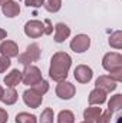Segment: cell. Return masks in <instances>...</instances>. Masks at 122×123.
<instances>
[{"instance_id":"6da1fadb","label":"cell","mask_w":122,"mask_h":123,"mask_svg":"<svg viewBox=\"0 0 122 123\" xmlns=\"http://www.w3.org/2000/svg\"><path fill=\"white\" fill-rule=\"evenodd\" d=\"M72 59L68 53L58 52L52 56L50 60V69H49V76L55 82H63L68 77V72L70 69Z\"/></svg>"},{"instance_id":"7a4b0ae2","label":"cell","mask_w":122,"mask_h":123,"mask_svg":"<svg viewBox=\"0 0 122 123\" xmlns=\"http://www.w3.org/2000/svg\"><path fill=\"white\" fill-rule=\"evenodd\" d=\"M39 59H40V47L36 43L29 44L27 49L25 50V53L19 55V63L23 66H29L33 62H37Z\"/></svg>"},{"instance_id":"3957f363","label":"cell","mask_w":122,"mask_h":123,"mask_svg":"<svg viewBox=\"0 0 122 123\" xmlns=\"http://www.w3.org/2000/svg\"><path fill=\"white\" fill-rule=\"evenodd\" d=\"M42 80V73L36 66H25V70L22 72V82L27 86H33L37 82Z\"/></svg>"},{"instance_id":"277c9868","label":"cell","mask_w":122,"mask_h":123,"mask_svg":"<svg viewBox=\"0 0 122 123\" xmlns=\"http://www.w3.org/2000/svg\"><path fill=\"white\" fill-rule=\"evenodd\" d=\"M102 66L109 73L115 72V70H119V69H122V56L119 53H114V52L112 53H106L103 56Z\"/></svg>"},{"instance_id":"5b68a950","label":"cell","mask_w":122,"mask_h":123,"mask_svg":"<svg viewBox=\"0 0 122 123\" xmlns=\"http://www.w3.org/2000/svg\"><path fill=\"white\" fill-rule=\"evenodd\" d=\"M91 46V37L88 34H76L70 42V49L75 53H83Z\"/></svg>"},{"instance_id":"8992f818","label":"cell","mask_w":122,"mask_h":123,"mask_svg":"<svg viewBox=\"0 0 122 123\" xmlns=\"http://www.w3.org/2000/svg\"><path fill=\"white\" fill-rule=\"evenodd\" d=\"M25 33L32 39H37L42 34H45V23L40 20H30L25 26Z\"/></svg>"},{"instance_id":"52a82bcc","label":"cell","mask_w":122,"mask_h":123,"mask_svg":"<svg viewBox=\"0 0 122 123\" xmlns=\"http://www.w3.org/2000/svg\"><path fill=\"white\" fill-rule=\"evenodd\" d=\"M23 100H25V103L29 107L36 109V107H39L42 105L43 96L40 93H37L36 90H33V89H27V90H25V93H23Z\"/></svg>"},{"instance_id":"ba28073f","label":"cell","mask_w":122,"mask_h":123,"mask_svg":"<svg viewBox=\"0 0 122 123\" xmlns=\"http://www.w3.org/2000/svg\"><path fill=\"white\" fill-rule=\"evenodd\" d=\"M75 92H76L75 86L72 83H69V82H65V80L59 82V85L56 86V94H58V97L65 99V100L72 99L75 96Z\"/></svg>"},{"instance_id":"9c48e42d","label":"cell","mask_w":122,"mask_h":123,"mask_svg":"<svg viewBox=\"0 0 122 123\" xmlns=\"http://www.w3.org/2000/svg\"><path fill=\"white\" fill-rule=\"evenodd\" d=\"M0 53L1 56L10 59V57H16L19 56V47L12 40H4L1 44H0Z\"/></svg>"},{"instance_id":"30bf717a","label":"cell","mask_w":122,"mask_h":123,"mask_svg":"<svg viewBox=\"0 0 122 123\" xmlns=\"http://www.w3.org/2000/svg\"><path fill=\"white\" fill-rule=\"evenodd\" d=\"M73 73H75V79H76L79 83H88L92 79V76H93L92 69L88 67V66H85V64L76 66V69H75Z\"/></svg>"},{"instance_id":"8fae6325","label":"cell","mask_w":122,"mask_h":123,"mask_svg":"<svg viewBox=\"0 0 122 123\" xmlns=\"http://www.w3.org/2000/svg\"><path fill=\"white\" fill-rule=\"evenodd\" d=\"M98 89H102L105 93L108 92H114L116 89V82L114 79H111L109 76H99L95 82Z\"/></svg>"},{"instance_id":"7c38bea8","label":"cell","mask_w":122,"mask_h":123,"mask_svg":"<svg viewBox=\"0 0 122 123\" xmlns=\"http://www.w3.org/2000/svg\"><path fill=\"white\" fill-rule=\"evenodd\" d=\"M1 12L6 17H16L20 13V6L13 0H7L1 4Z\"/></svg>"},{"instance_id":"4fadbf2b","label":"cell","mask_w":122,"mask_h":123,"mask_svg":"<svg viewBox=\"0 0 122 123\" xmlns=\"http://www.w3.org/2000/svg\"><path fill=\"white\" fill-rule=\"evenodd\" d=\"M55 29H56V33H55V42H56V43L65 42V40L70 36V29H69L66 25H63V23H58Z\"/></svg>"},{"instance_id":"5bb4252c","label":"cell","mask_w":122,"mask_h":123,"mask_svg":"<svg viewBox=\"0 0 122 123\" xmlns=\"http://www.w3.org/2000/svg\"><path fill=\"white\" fill-rule=\"evenodd\" d=\"M105 100H106V93L103 92L102 89L95 87L91 92V94H89V105L91 106H93V105H102V103H105Z\"/></svg>"},{"instance_id":"9a60e30c","label":"cell","mask_w":122,"mask_h":123,"mask_svg":"<svg viewBox=\"0 0 122 123\" xmlns=\"http://www.w3.org/2000/svg\"><path fill=\"white\" fill-rule=\"evenodd\" d=\"M20 82H22V72L17 70V69L12 70V72L4 77V83L7 85V87H14V86H17Z\"/></svg>"},{"instance_id":"2e32d148","label":"cell","mask_w":122,"mask_h":123,"mask_svg":"<svg viewBox=\"0 0 122 123\" xmlns=\"http://www.w3.org/2000/svg\"><path fill=\"white\" fill-rule=\"evenodd\" d=\"M1 102L7 106L10 105H14L17 102V92L14 90V87H7L4 92H3V96H1Z\"/></svg>"},{"instance_id":"e0dca14e","label":"cell","mask_w":122,"mask_h":123,"mask_svg":"<svg viewBox=\"0 0 122 123\" xmlns=\"http://www.w3.org/2000/svg\"><path fill=\"white\" fill-rule=\"evenodd\" d=\"M121 107H122V94H115L114 97H111V100L108 103V112L114 113V112L121 110Z\"/></svg>"},{"instance_id":"ac0fdd59","label":"cell","mask_w":122,"mask_h":123,"mask_svg":"<svg viewBox=\"0 0 122 123\" xmlns=\"http://www.w3.org/2000/svg\"><path fill=\"white\" fill-rule=\"evenodd\" d=\"M102 113V109L101 107H88L85 112H83V117H85V120H89V122H93V120H96L98 117H99V115Z\"/></svg>"},{"instance_id":"d6986e66","label":"cell","mask_w":122,"mask_h":123,"mask_svg":"<svg viewBox=\"0 0 122 123\" xmlns=\"http://www.w3.org/2000/svg\"><path fill=\"white\" fill-rule=\"evenodd\" d=\"M43 6L47 12L50 13H56L59 12L62 7V0H43Z\"/></svg>"},{"instance_id":"ffe728a7","label":"cell","mask_w":122,"mask_h":123,"mask_svg":"<svg viewBox=\"0 0 122 123\" xmlns=\"http://www.w3.org/2000/svg\"><path fill=\"white\" fill-rule=\"evenodd\" d=\"M109 44L115 49H121L122 47V31L121 30H116L114 31L109 37Z\"/></svg>"},{"instance_id":"44dd1931","label":"cell","mask_w":122,"mask_h":123,"mask_svg":"<svg viewBox=\"0 0 122 123\" xmlns=\"http://www.w3.org/2000/svg\"><path fill=\"white\" fill-rule=\"evenodd\" d=\"M16 123H37V119H36L34 115L22 112L16 116Z\"/></svg>"},{"instance_id":"7402d4cb","label":"cell","mask_w":122,"mask_h":123,"mask_svg":"<svg viewBox=\"0 0 122 123\" xmlns=\"http://www.w3.org/2000/svg\"><path fill=\"white\" fill-rule=\"evenodd\" d=\"M75 122V115L70 110H62L58 115V123H73Z\"/></svg>"},{"instance_id":"603a6c76","label":"cell","mask_w":122,"mask_h":123,"mask_svg":"<svg viewBox=\"0 0 122 123\" xmlns=\"http://www.w3.org/2000/svg\"><path fill=\"white\" fill-rule=\"evenodd\" d=\"M53 117H55L53 110H52L50 107H47V109H45V110L42 112V116H40V123H53Z\"/></svg>"},{"instance_id":"cb8c5ba5","label":"cell","mask_w":122,"mask_h":123,"mask_svg":"<svg viewBox=\"0 0 122 123\" xmlns=\"http://www.w3.org/2000/svg\"><path fill=\"white\" fill-rule=\"evenodd\" d=\"M32 89H33V90H36L37 93H40V94L43 96L45 93L49 90V85H47V82H46V80H43V79H42L40 82H37L36 85H33V86H32Z\"/></svg>"},{"instance_id":"d4e9b609","label":"cell","mask_w":122,"mask_h":123,"mask_svg":"<svg viewBox=\"0 0 122 123\" xmlns=\"http://www.w3.org/2000/svg\"><path fill=\"white\" fill-rule=\"evenodd\" d=\"M111 116H112V113L106 110V112L99 115V117L96 119V123H109L111 122Z\"/></svg>"},{"instance_id":"484cf974","label":"cell","mask_w":122,"mask_h":123,"mask_svg":"<svg viewBox=\"0 0 122 123\" xmlns=\"http://www.w3.org/2000/svg\"><path fill=\"white\" fill-rule=\"evenodd\" d=\"M10 59H7V57H4V56H0V73H3V72H6L9 67H10Z\"/></svg>"},{"instance_id":"4316f807","label":"cell","mask_w":122,"mask_h":123,"mask_svg":"<svg viewBox=\"0 0 122 123\" xmlns=\"http://www.w3.org/2000/svg\"><path fill=\"white\" fill-rule=\"evenodd\" d=\"M109 77H111V79H114L116 83H118V82H121V80H122V69H119V70H115V72H111Z\"/></svg>"},{"instance_id":"83f0119b","label":"cell","mask_w":122,"mask_h":123,"mask_svg":"<svg viewBox=\"0 0 122 123\" xmlns=\"http://www.w3.org/2000/svg\"><path fill=\"white\" fill-rule=\"evenodd\" d=\"M26 6H29V7H40V6H43V0H26Z\"/></svg>"},{"instance_id":"f1b7e54d","label":"cell","mask_w":122,"mask_h":123,"mask_svg":"<svg viewBox=\"0 0 122 123\" xmlns=\"http://www.w3.org/2000/svg\"><path fill=\"white\" fill-rule=\"evenodd\" d=\"M52 31H53L52 23H50V20H49V19H46V20H45V34H50Z\"/></svg>"},{"instance_id":"f546056e","label":"cell","mask_w":122,"mask_h":123,"mask_svg":"<svg viewBox=\"0 0 122 123\" xmlns=\"http://www.w3.org/2000/svg\"><path fill=\"white\" fill-rule=\"evenodd\" d=\"M7 112L4 109H0V123H6L7 122Z\"/></svg>"},{"instance_id":"4dcf8cb0","label":"cell","mask_w":122,"mask_h":123,"mask_svg":"<svg viewBox=\"0 0 122 123\" xmlns=\"http://www.w3.org/2000/svg\"><path fill=\"white\" fill-rule=\"evenodd\" d=\"M6 36H7V33H6V30H3V29H0V40H3V39H6Z\"/></svg>"},{"instance_id":"1f68e13d","label":"cell","mask_w":122,"mask_h":123,"mask_svg":"<svg viewBox=\"0 0 122 123\" xmlns=\"http://www.w3.org/2000/svg\"><path fill=\"white\" fill-rule=\"evenodd\" d=\"M3 92H4V90H3V87L0 86V100H1V96H3Z\"/></svg>"},{"instance_id":"d6a6232c","label":"cell","mask_w":122,"mask_h":123,"mask_svg":"<svg viewBox=\"0 0 122 123\" xmlns=\"http://www.w3.org/2000/svg\"><path fill=\"white\" fill-rule=\"evenodd\" d=\"M4 1H7V0H0V6H1V4H3Z\"/></svg>"},{"instance_id":"836d02e7","label":"cell","mask_w":122,"mask_h":123,"mask_svg":"<svg viewBox=\"0 0 122 123\" xmlns=\"http://www.w3.org/2000/svg\"><path fill=\"white\" fill-rule=\"evenodd\" d=\"M82 123H92V122H89V120H85V122H82Z\"/></svg>"}]
</instances>
